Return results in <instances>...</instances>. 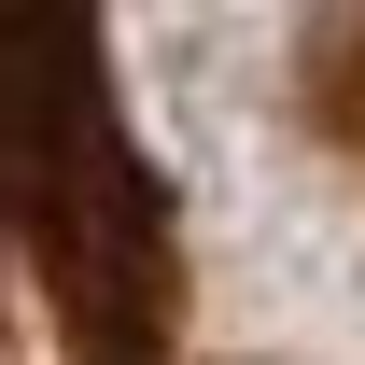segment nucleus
Here are the masks:
<instances>
[{"label": "nucleus", "instance_id": "f257e3e1", "mask_svg": "<svg viewBox=\"0 0 365 365\" xmlns=\"http://www.w3.org/2000/svg\"><path fill=\"white\" fill-rule=\"evenodd\" d=\"M182 225L113 85V0H0V365H169Z\"/></svg>", "mask_w": 365, "mask_h": 365}, {"label": "nucleus", "instance_id": "f03ea898", "mask_svg": "<svg viewBox=\"0 0 365 365\" xmlns=\"http://www.w3.org/2000/svg\"><path fill=\"white\" fill-rule=\"evenodd\" d=\"M281 98H295V127H309L323 169L365 182V0H309V14H295V71H281Z\"/></svg>", "mask_w": 365, "mask_h": 365}]
</instances>
